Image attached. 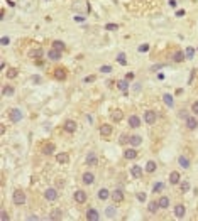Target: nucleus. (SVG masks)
Returning <instances> with one entry per match:
<instances>
[{"instance_id": "1", "label": "nucleus", "mask_w": 198, "mask_h": 221, "mask_svg": "<svg viewBox=\"0 0 198 221\" xmlns=\"http://www.w3.org/2000/svg\"><path fill=\"white\" fill-rule=\"evenodd\" d=\"M12 199H14V204L22 206V204H26L27 196H26V192L22 191V189H15V191H14V194H12Z\"/></svg>"}, {"instance_id": "2", "label": "nucleus", "mask_w": 198, "mask_h": 221, "mask_svg": "<svg viewBox=\"0 0 198 221\" xmlns=\"http://www.w3.org/2000/svg\"><path fill=\"white\" fill-rule=\"evenodd\" d=\"M53 76L58 81H65L66 78H68V71H66V68H56L54 73H53Z\"/></svg>"}, {"instance_id": "3", "label": "nucleus", "mask_w": 198, "mask_h": 221, "mask_svg": "<svg viewBox=\"0 0 198 221\" xmlns=\"http://www.w3.org/2000/svg\"><path fill=\"white\" fill-rule=\"evenodd\" d=\"M44 198H46L49 203H53V201L58 199V191L54 189V187H47L46 191H44Z\"/></svg>"}, {"instance_id": "4", "label": "nucleus", "mask_w": 198, "mask_h": 221, "mask_svg": "<svg viewBox=\"0 0 198 221\" xmlns=\"http://www.w3.org/2000/svg\"><path fill=\"white\" fill-rule=\"evenodd\" d=\"M144 122H146L147 125L156 123V111L154 110H146L144 111Z\"/></svg>"}, {"instance_id": "5", "label": "nucleus", "mask_w": 198, "mask_h": 221, "mask_svg": "<svg viewBox=\"0 0 198 221\" xmlns=\"http://www.w3.org/2000/svg\"><path fill=\"white\" fill-rule=\"evenodd\" d=\"M73 199H75V203H78V204L86 203V192H85V191H81V189H78V191H75Z\"/></svg>"}, {"instance_id": "6", "label": "nucleus", "mask_w": 198, "mask_h": 221, "mask_svg": "<svg viewBox=\"0 0 198 221\" xmlns=\"http://www.w3.org/2000/svg\"><path fill=\"white\" fill-rule=\"evenodd\" d=\"M10 120H12L14 123L21 122L22 120V111L19 110V108H12V111H10Z\"/></svg>"}, {"instance_id": "7", "label": "nucleus", "mask_w": 198, "mask_h": 221, "mask_svg": "<svg viewBox=\"0 0 198 221\" xmlns=\"http://www.w3.org/2000/svg\"><path fill=\"white\" fill-rule=\"evenodd\" d=\"M185 214H186L185 204H176V206H174V216L181 219V218H185Z\"/></svg>"}, {"instance_id": "8", "label": "nucleus", "mask_w": 198, "mask_h": 221, "mask_svg": "<svg viewBox=\"0 0 198 221\" xmlns=\"http://www.w3.org/2000/svg\"><path fill=\"white\" fill-rule=\"evenodd\" d=\"M85 164H86V166H97V164H98V157H97L93 152H88V154H86Z\"/></svg>"}, {"instance_id": "9", "label": "nucleus", "mask_w": 198, "mask_h": 221, "mask_svg": "<svg viewBox=\"0 0 198 221\" xmlns=\"http://www.w3.org/2000/svg\"><path fill=\"white\" fill-rule=\"evenodd\" d=\"M124 157L127 159V160H134V159L137 157V150H136V147H132V149H125L124 150Z\"/></svg>"}, {"instance_id": "10", "label": "nucleus", "mask_w": 198, "mask_h": 221, "mask_svg": "<svg viewBox=\"0 0 198 221\" xmlns=\"http://www.w3.org/2000/svg\"><path fill=\"white\" fill-rule=\"evenodd\" d=\"M86 219L88 221H98L100 219V216H98V211H97V209H88V211H86Z\"/></svg>"}, {"instance_id": "11", "label": "nucleus", "mask_w": 198, "mask_h": 221, "mask_svg": "<svg viewBox=\"0 0 198 221\" xmlns=\"http://www.w3.org/2000/svg\"><path fill=\"white\" fill-rule=\"evenodd\" d=\"M47 58L51 61H59L61 59V51H58V49H49V52H47Z\"/></svg>"}, {"instance_id": "12", "label": "nucleus", "mask_w": 198, "mask_h": 221, "mask_svg": "<svg viewBox=\"0 0 198 221\" xmlns=\"http://www.w3.org/2000/svg\"><path fill=\"white\" fill-rule=\"evenodd\" d=\"M112 199H113V203H115V204L122 203V201H124V192H122L120 189H115V191L112 192Z\"/></svg>"}, {"instance_id": "13", "label": "nucleus", "mask_w": 198, "mask_h": 221, "mask_svg": "<svg viewBox=\"0 0 198 221\" xmlns=\"http://www.w3.org/2000/svg\"><path fill=\"white\" fill-rule=\"evenodd\" d=\"M185 122H186V128H188V130H195V128L198 127V120L195 118V117H188Z\"/></svg>"}, {"instance_id": "14", "label": "nucleus", "mask_w": 198, "mask_h": 221, "mask_svg": "<svg viewBox=\"0 0 198 221\" xmlns=\"http://www.w3.org/2000/svg\"><path fill=\"white\" fill-rule=\"evenodd\" d=\"M129 127L130 128H139L141 127V118L136 117V115H130L129 117Z\"/></svg>"}, {"instance_id": "15", "label": "nucleus", "mask_w": 198, "mask_h": 221, "mask_svg": "<svg viewBox=\"0 0 198 221\" xmlns=\"http://www.w3.org/2000/svg\"><path fill=\"white\" fill-rule=\"evenodd\" d=\"M65 130L68 133H73L75 130H76V122H75V120H66L65 122Z\"/></svg>"}, {"instance_id": "16", "label": "nucleus", "mask_w": 198, "mask_h": 221, "mask_svg": "<svg viewBox=\"0 0 198 221\" xmlns=\"http://www.w3.org/2000/svg\"><path fill=\"white\" fill-rule=\"evenodd\" d=\"M81 179H83V184H86V186H90V184H93V182H95V176H93V172H85Z\"/></svg>"}, {"instance_id": "17", "label": "nucleus", "mask_w": 198, "mask_h": 221, "mask_svg": "<svg viewBox=\"0 0 198 221\" xmlns=\"http://www.w3.org/2000/svg\"><path fill=\"white\" fill-rule=\"evenodd\" d=\"M181 177H180V172H176V170H173L171 174H169V184H173V186H176V184H180Z\"/></svg>"}, {"instance_id": "18", "label": "nucleus", "mask_w": 198, "mask_h": 221, "mask_svg": "<svg viewBox=\"0 0 198 221\" xmlns=\"http://www.w3.org/2000/svg\"><path fill=\"white\" fill-rule=\"evenodd\" d=\"M68 160H69L68 152H59V154H56V162H58V164H66Z\"/></svg>"}, {"instance_id": "19", "label": "nucleus", "mask_w": 198, "mask_h": 221, "mask_svg": "<svg viewBox=\"0 0 198 221\" xmlns=\"http://www.w3.org/2000/svg\"><path fill=\"white\" fill-rule=\"evenodd\" d=\"M100 135L102 137H110L112 135V127L107 125V123H104L102 127H100Z\"/></svg>"}, {"instance_id": "20", "label": "nucleus", "mask_w": 198, "mask_h": 221, "mask_svg": "<svg viewBox=\"0 0 198 221\" xmlns=\"http://www.w3.org/2000/svg\"><path fill=\"white\" fill-rule=\"evenodd\" d=\"M117 88L120 89L122 93H125V95H127V89H129V81H127V79L117 81Z\"/></svg>"}, {"instance_id": "21", "label": "nucleus", "mask_w": 198, "mask_h": 221, "mask_svg": "<svg viewBox=\"0 0 198 221\" xmlns=\"http://www.w3.org/2000/svg\"><path fill=\"white\" fill-rule=\"evenodd\" d=\"M129 144L132 145V147H139V145L142 144V137H141V135H130Z\"/></svg>"}, {"instance_id": "22", "label": "nucleus", "mask_w": 198, "mask_h": 221, "mask_svg": "<svg viewBox=\"0 0 198 221\" xmlns=\"http://www.w3.org/2000/svg\"><path fill=\"white\" fill-rule=\"evenodd\" d=\"M185 52L183 51H174V54H173V61H174V63H183V61H185Z\"/></svg>"}, {"instance_id": "23", "label": "nucleus", "mask_w": 198, "mask_h": 221, "mask_svg": "<svg viewBox=\"0 0 198 221\" xmlns=\"http://www.w3.org/2000/svg\"><path fill=\"white\" fill-rule=\"evenodd\" d=\"M14 93H15V89H14L12 85H5L4 88H2V95H4V96H12Z\"/></svg>"}, {"instance_id": "24", "label": "nucleus", "mask_w": 198, "mask_h": 221, "mask_svg": "<svg viewBox=\"0 0 198 221\" xmlns=\"http://www.w3.org/2000/svg\"><path fill=\"white\" fill-rule=\"evenodd\" d=\"M122 118H124L122 110H112V120H113V122H119V123H120Z\"/></svg>"}, {"instance_id": "25", "label": "nucleus", "mask_w": 198, "mask_h": 221, "mask_svg": "<svg viewBox=\"0 0 198 221\" xmlns=\"http://www.w3.org/2000/svg\"><path fill=\"white\" fill-rule=\"evenodd\" d=\"M147 209H149V213H152V214L158 213V209H159V203H158V201H149V203H147Z\"/></svg>"}, {"instance_id": "26", "label": "nucleus", "mask_w": 198, "mask_h": 221, "mask_svg": "<svg viewBox=\"0 0 198 221\" xmlns=\"http://www.w3.org/2000/svg\"><path fill=\"white\" fill-rule=\"evenodd\" d=\"M54 149H56V147H54V144H46L43 147V154H44V155H53Z\"/></svg>"}, {"instance_id": "27", "label": "nucleus", "mask_w": 198, "mask_h": 221, "mask_svg": "<svg viewBox=\"0 0 198 221\" xmlns=\"http://www.w3.org/2000/svg\"><path fill=\"white\" fill-rule=\"evenodd\" d=\"M108 198H110V192H108V189L102 187V189L98 191V199H100V201H107Z\"/></svg>"}, {"instance_id": "28", "label": "nucleus", "mask_w": 198, "mask_h": 221, "mask_svg": "<svg viewBox=\"0 0 198 221\" xmlns=\"http://www.w3.org/2000/svg\"><path fill=\"white\" fill-rule=\"evenodd\" d=\"M53 49H58V51H61V52H63V51H65V49H66V44L65 42H63V41H53Z\"/></svg>"}, {"instance_id": "29", "label": "nucleus", "mask_w": 198, "mask_h": 221, "mask_svg": "<svg viewBox=\"0 0 198 221\" xmlns=\"http://www.w3.org/2000/svg\"><path fill=\"white\" fill-rule=\"evenodd\" d=\"M178 162H180V166L183 167V169H190V159H186L185 155H180V157H178Z\"/></svg>"}, {"instance_id": "30", "label": "nucleus", "mask_w": 198, "mask_h": 221, "mask_svg": "<svg viewBox=\"0 0 198 221\" xmlns=\"http://www.w3.org/2000/svg\"><path fill=\"white\" fill-rule=\"evenodd\" d=\"M43 49H41V47H39V49H32V51L29 52V56L30 58H34V59H41V58H43Z\"/></svg>"}, {"instance_id": "31", "label": "nucleus", "mask_w": 198, "mask_h": 221, "mask_svg": "<svg viewBox=\"0 0 198 221\" xmlns=\"http://www.w3.org/2000/svg\"><path fill=\"white\" fill-rule=\"evenodd\" d=\"M130 174H132L136 179H139L142 176V169L139 166H132V167H130Z\"/></svg>"}, {"instance_id": "32", "label": "nucleus", "mask_w": 198, "mask_h": 221, "mask_svg": "<svg viewBox=\"0 0 198 221\" xmlns=\"http://www.w3.org/2000/svg\"><path fill=\"white\" fill-rule=\"evenodd\" d=\"M163 100H164V103H166L169 108H173V106H174V100H173V96L169 93H164L163 95Z\"/></svg>"}, {"instance_id": "33", "label": "nucleus", "mask_w": 198, "mask_h": 221, "mask_svg": "<svg viewBox=\"0 0 198 221\" xmlns=\"http://www.w3.org/2000/svg\"><path fill=\"white\" fill-rule=\"evenodd\" d=\"M63 218V211L61 209H53L51 214H49V219H61Z\"/></svg>"}, {"instance_id": "34", "label": "nucleus", "mask_w": 198, "mask_h": 221, "mask_svg": "<svg viewBox=\"0 0 198 221\" xmlns=\"http://www.w3.org/2000/svg\"><path fill=\"white\" fill-rule=\"evenodd\" d=\"M158 203H159V208H161V209L169 208V198H168V196H163V198H161Z\"/></svg>"}, {"instance_id": "35", "label": "nucleus", "mask_w": 198, "mask_h": 221, "mask_svg": "<svg viewBox=\"0 0 198 221\" xmlns=\"http://www.w3.org/2000/svg\"><path fill=\"white\" fill-rule=\"evenodd\" d=\"M156 167H158V166H156L154 160H147V164H146V172H147V174H152V172L156 170Z\"/></svg>"}, {"instance_id": "36", "label": "nucleus", "mask_w": 198, "mask_h": 221, "mask_svg": "<svg viewBox=\"0 0 198 221\" xmlns=\"http://www.w3.org/2000/svg\"><path fill=\"white\" fill-rule=\"evenodd\" d=\"M164 187H166V184H164V182H156V184H154V187H152V192L159 194L161 191H164Z\"/></svg>"}, {"instance_id": "37", "label": "nucleus", "mask_w": 198, "mask_h": 221, "mask_svg": "<svg viewBox=\"0 0 198 221\" xmlns=\"http://www.w3.org/2000/svg\"><path fill=\"white\" fill-rule=\"evenodd\" d=\"M105 214H107V218H113L115 216V206H107Z\"/></svg>"}, {"instance_id": "38", "label": "nucleus", "mask_w": 198, "mask_h": 221, "mask_svg": "<svg viewBox=\"0 0 198 221\" xmlns=\"http://www.w3.org/2000/svg\"><path fill=\"white\" fill-rule=\"evenodd\" d=\"M129 140H130V135H127V133H122L120 139H119V144H120V145H125V144H129Z\"/></svg>"}, {"instance_id": "39", "label": "nucleus", "mask_w": 198, "mask_h": 221, "mask_svg": "<svg viewBox=\"0 0 198 221\" xmlns=\"http://www.w3.org/2000/svg\"><path fill=\"white\" fill-rule=\"evenodd\" d=\"M185 56H186V58H188V59H191V58H193V56H195V49H193V47H191V46H190V47H186Z\"/></svg>"}, {"instance_id": "40", "label": "nucleus", "mask_w": 198, "mask_h": 221, "mask_svg": "<svg viewBox=\"0 0 198 221\" xmlns=\"http://www.w3.org/2000/svg\"><path fill=\"white\" fill-rule=\"evenodd\" d=\"M17 76V69L15 68H10L9 71H7V78H9V79H12V78H15Z\"/></svg>"}, {"instance_id": "41", "label": "nucleus", "mask_w": 198, "mask_h": 221, "mask_svg": "<svg viewBox=\"0 0 198 221\" xmlns=\"http://www.w3.org/2000/svg\"><path fill=\"white\" fill-rule=\"evenodd\" d=\"M117 61H119L122 66H125V64H127V59H125V54H124V52H120V54L117 56Z\"/></svg>"}, {"instance_id": "42", "label": "nucleus", "mask_w": 198, "mask_h": 221, "mask_svg": "<svg viewBox=\"0 0 198 221\" xmlns=\"http://www.w3.org/2000/svg\"><path fill=\"white\" fill-rule=\"evenodd\" d=\"M190 191V182L188 181H183L181 182V192H188Z\"/></svg>"}, {"instance_id": "43", "label": "nucleus", "mask_w": 198, "mask_h": 221, "mask_svg": "<svg viewBox=\"0 0 198 221\" xmlns=\"http://www.w3.org/2000/svg\"><path fill=\"white\" fill-rule=\"evenodd\" d=\"M0 219H2V221H9V214H7V211H4V209L0 211Z\"/></svg>"}, {"instance_id": "44", "label": "nucleus", "mask_w": 198, "mask_h": 221, "mask_svg": "<svg viewBox=\"0 0 198 221\" xmlns=\"http://www.w3.org/2000/svg\"><path fill=\"white\" fill-rule=\"evenodd\" d=\"M105 29H107V30H117V29H119V26L110 22V24H107V26H105Z\"/></svg>"}, {"instance_id": "45", "label": "nucleus", "mask_w": 198, "mask_h": 221, "mask_svg": "<svg viewBox=\"0 0 198 221\" xmlns=\"http://www.w3.org/2000/svg\"><path fill=\"white\" fill-rule=\"evenodd\" d=\"M149 51V44H141L139 46V52H147Z\"/></svg>"}, {"instance_id": "46", "label": "nucleus", "mask_w": 198, "mask_h": 221, "mask_svg": "<svg viewBox=\"0 0 198 221\" xmlns=\"http://www.w3.org/2000/svg\"><path fill=\"white\" fill-rule=\"evenodd\" d=\"M110 71H112V66H108V64H105V66L100 68V73H110Z\"/></svg>"}, {"instance_id": "47", "label": "nucleus", "mask_w": 198, "mask_h": 221, "mask_svg": "<svg viewBox=\"0 0 198 221\" xmlns=\"http://www.w3.org/2000/svg\"><path fill=\"white\" fill-rule=\"evenodd\" d=\"M95 79H97V78H95V74H90V76H86L85 79H83V83H93Z\"/></svg>"}, {"instance_id": "48", "label": "nucleus", "mask_w": 198, "mask_h": 221, "mask_svg": "<svg viewBox=\"0 0 198 221\" xmlns=\"http://www.w3.org/2000/svg\"><path fill=\"white\" fill-rule=\"evenodd\" d=\"M191 111H193L195 115H198V101H195L193 105H191Z\"/></svg>"}, {"instance_id": "49", "label": "nucleus", "mask_w": 198, "mask_h": 221, "mask_svg": "<svg viewBox=\"0 0 198 221\" xmlns=\"http://www.w3.org/2000/svg\"><path fill=\"white\" fill-rule=\"evenodd\" d=\"M137 199L141 201V203H144V201H146V194H144V192H137Z\"/></svg>"}, {"instance_id": "50", "label": "nucleus", "mask_w": 198, "mask_h": 221, "mask_svg": "<svg viewBox=\"0 0 198 221\" xmlns=\"http://www.w3.org/2000/svg\"><path fill=\"white\" fill-rule=\"evenodd\" d=\"M9 42H10V39L7 37V36H4V37H2V46H7Z\"/></svg>"}, {"instance_id": "51", "label": "nucleus", "mask_w": 198, "mask_h": 221, "mask_svg": "<svg viewBox=\"0 0 198 221\" xmlns=\"http://www.w3.org/2000/svg\"><path fill=\"white\" fill-rule=\"evenodd\" d=\"M195 73H196V69H191V74H190L188 83H193V79H195Z\"/></svg>"}, {"instance_id": "52", "label": "nucleus", "mask_w": 198, "mask_h": 221, "mask_svg": "<svg viewBox=\"0 0 198 221\" xmlns=\"http://www.w3.org/2000/svg\"><path fill=\"white\" fill-rule=\"evenodd\" d=\"M161 68H163V64H154V66L151 68V71H159Z\"/></svg>"}, {"instance_id": "53", "label": "nucleus", "mask_w": 198, "mask_h": 221, "mask_svg": "<svg viewBox=\"0 0 198 221\" xmlns=\"http://www.w3.org/2000/svg\"><path fill=\"white\" fill-rule=\"evenodd\" d=\"M185 10H183V9H181V10H178V12H176V17H183V15H185Z\"/></svg>"}, {"instance_id": "54", "label": "nucleus", "mask_w": 198, "mask_h": 221, "mask_svg": "<svg viewBox=\"0 0 198 221\" xmlns=\"http://www.w3.org/2000/svg\"><path fill=\"white\" fill-rule=\"evenodd\" d=\"M125 79H134V73H127V74H125Z\"/></svg>"}, {"instance_id": "55", "label": "nucleus", "mask_w": 198, "mask_h": 221, "mask_svg": "<svg viewBox=\"0 0 198 221\" xmlns=\"http://www.w3.org/2000/svg\"><path fill=\"white\" fill-rule=\"evenodd\" d=\"M32 81H34V83H39V81H41V76H32Z\"/></svg>"}, {"instance_id": "56", "label": "nucleus", "mask_w": 198, "mask_h": 221, "mask_svg": "<svg viewBox=\"0 0 198 221\" xmlns=\"http://www.w3.org/2000/svg\"><path fill=\"white\" fill-rule=\"evenodd\" d=\"M169 5H171V7H176V0H169Z\"/></svg>"}, {"instance_id": "57", "label": "nucleus", "mask_w": 198, "mask_h": 221, "mask_svg": "<svg viewBox=\"0 0 198 221\" xmlns=\"http://www.w3.org/2000/svg\"><path fill=\"white\" fill-rule=\"evenodd\" d=\"M75 20H76V22H83L85 19H83V17H78V15H76V17H75Z\"/></svg>"}]
</instances>
